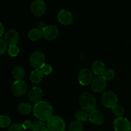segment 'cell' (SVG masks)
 Wrapping results in <instances>:
<instances>
[{
    "mask_svg": "<svg viewBox=\"0 0 131 131\" xmlns=\"http://www.w3.org/2000/svg\"><path fill=\"white\" fill-rule=\"evenodd\" d=\"M19 111L23 115H28L31 111V106L27 102H22L19 105Z\"/></svg>",
    "mask_w": 131,
    "mask_h": 131,
    "instance_id": "44dd1931",
    "label": "cell"
},
{
    "mask_svg": "<svg viewBox=\"0 0 131 131\" xmlns=\"http://www.w3.org/2000/svg\"><path fill=\"white\" fill-rule=\"evenodd\" d=\"M83 125L79 122L73 121L69 125V131H83Z\"/></svg>",
    "mask_w": 131,
    "mask_h": 131,
    "instance_id": "7402d4cb",
    "label": "cell"
},
{
    "mask_svg": "<svg viewBox=\"0 0 131 131\" xmlns=\"http://www.w3.org/2000/svg\"><path fill=\"white\" fill-rule=\"evenodd\" d=\"M102 104L107 108H113L116 106L118 102V97L114 92L108 91L102 94L101 97Z\"/></svg>",
    "mask_w": 131,
    "mask_h": 131,
    "instance_id": "5b68a950",
    "label": "cell"
},
{
    "mask_svg": "<svg viewBox=\"0 0 131 131\" xmlns=\"http://www.w3.org/2000/svg\"><path fill=\"white\" fill-rule=\"evenodd\" d=\"M42 36L47 40H52L57 38L59 35V29L54 25H49L43 27L42 29Z\"/></svg>",
    "mask_w": 131,
    "mask_h": 131,
    "instance_id": "52a82bcc",
    "label": "cell"
},
{
    "mask_svg": "<svg viewBox=\"0 0 131 131\" xmlns=\"http://www.w3.org/2000/svg\"><path fill=\"white\" fill-rule=\"evenodd\" d=\"M79 102L82 110L85 112H92L96 107V99L89 92H83L79 97Z\"/></svg>",
    "mask_w": 131,
    "mask_h": 131,
    "instance_id": "7a4b0ae2",
    "label": "cell"
},
{
    "mask_svg": "<svg viewBox=\"0 0 131 131\" xmlns=\"http://www.w3.org/2000/svg\"><path fill=\"white\" fill-rule=\"evenodd\" d=\"M4 32V26L2 23H0V37L2 35V34Z\"/></svg>",
    "mask_w": 131,
    "mask_h": 131,
    "instance_id": "1f68e13d",
    "label": "cell"
},
{
    "mask_svg": "<svg viewBox=\"0 0 131 131\" xmlns=\"http://www.w3.org/2000/svg\"><path fill=\"white\" fill-rule=\"evenodd\" d=\"M28 36L31 40H38L42 36V29H40L38 28H33V29H31L28 32Z\"/></svg>",
    "mask_w": 131,
    "mask_h": 131,
    "instance_id": "ac0fdd59",
    "label": "cell"
},
{
    "mask_svg": "<svg viewBox=\"0 0 131 131\" xmlns=\"http://www.w3.org/2000/svg\"><path fill=\"white\" fill-rule=\"evenodd\" d=\"M75 117H76L77 121L79 122H86L88 119V115L86 112H85L83 110H80L78 111L75 114Z\"/></svg>",
    "mask_w": 131,
    "mask_h": 131,
    "instance_id": "603a6c76",
    "label": "cell"
},
{
    "mask_svg": "<svg viewBox=\"0 0 131 131\" xmlns=\"http://www.w3.org/2000/svg\"><path fill=\"white\" fill-rule=\"evenodd\" d=\"M47 122L49 131H65V124L64 120L60 116L52 115Z\"/></svg>",
    "mask_w": 131,
    "mask_h": 131,
    "instance_id": "3957f363",
    "label": "cell"
},
{
    "mask_svg": "<svg viewBox=\"0 0 131 131\" xmlns=\"http://www.w3.org/2000/svg\"><path fill=\"white\" fill-rule=\"evenodd\" d=\"M19 52V47L17 46V45L11 46L9 47L8 54H10V56H12V57H15V56H17Z\"/></svg>",
    "mask_w": 131,
    "mask_h": 131,
    "instance_id": "4316f807",
    "label": "cell"
},
{
    "mask_svg": "<svg viewBox=\"0 0 131 131\" xmlns=\"http://www.w3.org/2000/svg\"><path fill=\"white\" fill-rule=\"evenodd\" d=\"M46 56L40 51H35L29 57V63L33 68L35 69H41L45 65Z\"/></svg>",
    "mask_w": 131,
    "mask_h": 131,
    "instance_id": "277c9868",
    "label": "cell"
},
{
    "mask_svg": "<svg viewBox=\"0 0 131 131\" xmlns=\"http://www.w3.org/2000/svg\"><path fill=\"white\" fill-rule=\"evenodd\" d=\"M5 42L10 46L17 45L19 40V35L15 29H8L5 35Z\"/></svg>",
    "mask_w": 131,
    "mask_h": 131,
    "instance_id": "7c38bea8",
    "label": "cell"
},
{
    "mask_svg": "<svg viewBox=\"0 0 131 131\" xmlns=\"http://www.w3.org/2000/svg\"><path fill=\"white\" fill-rule=\"evenodd\" d=\"M6 50V43L3 38H0V54H2Z\"/></svg>",
    "mask_w": 131,
    "mask_h": 131,
    "instance_id": "f546056e",
    "label": "cell"
},
{
    "mask_svg": "<svg viewBox=\"0 0 131 131\" xmlns=\"http://www.w3.org/2000/svg\"><path fill=\"white\" fill-rule=\"evenodd\" d=\"M43 97V92L38 87H33L29 92V99L30 101L37 103L42 100Z\"/></svg>",
    "mask_w": 131,
    "mask_h": 131,
    "instance_id": "9a60e30c",
    "label": "cell"
},
{
    "mask_svg": "<svg viewBox=\"0 0 131 131\" xmlns=\"http://www.w3.org/2000/svg\"><path fill=\"white\" fill-rule=\"evenodd\" d=\"M11 123V119L6 115L0 116V127L2 128L7 127Z\"/></svg>",
    "mask_w": 131,
    "mask_h": 131,
    "instance_id": "cb8c5ba5",
    "label": "cell"
},
{
    "mask_svg": "<svg viewBox=\"0 0 131 131\" xmlns=\"http://www.w3.org/2000/svg\"><path fill=\"white\" fill-rule=\"evenodd\" d=\"M46 127L44 123L41 120H37L32 123L31 131H45Z\"/></svg>",
    "mask_w": 131,
    "mask_h": 131,
    "instance_id": "d6986e66",
    "label": "cell"
},
{
    "mask_svg": "<svg viewBox=\"0 0 131 131\" xmlns=\"http://www.w3.org/2000/svg\"><path fill=\"white\" fill-rule=\"evenodd\" d=\"M45 131H49V130H45Z\"/></svg>",
    "mask_w": 131,
    "mask_h": 131,
    "instance_id": "d6a6232c",
    "label": "cell"
},
{
    "mask_svg": "<svg viewBox=\"0 0 131 131\" xmlns=\"http://www.w3.org/2000/svg\"><path fill=\"white\" fill-rule=\"evenodd\" d=\"M12 74L16 81L22 80L24 76V70L20 67H16L13 70Z\"/></svg>",
    "mask_w": 131,
    "mask_h": 131,
    "instance_id": "ffe728a7",
    "label": "cell"
},
{
    "mask_svg": "<svg viewBox=\"0 0 131 131\" xmlns=\"http://www.w3.org/2000/svg\"><path fill=\"white\" fill-rule=\"evenodd\" d=\"M98 131H103V130H98Z\"/></svg>",
    "mask_w": 131,
    "mask_h": 131,
    "instance_id": "836d02e7",
    "label": "cell"
},
{
    "mask_svg": "<svg viewBox=\"0 0 131 131\" xmlns=\"http://www.w3.org/2000/svg\"><path fill=\"white\" fill-rule=\"evenodd\" d=\"M40 70L44 75H49V74H50L52 72V69L51 65H50L49 64L45 63V65L42 67Z\"/></svg>",
    "mask_w": 131,
    "mask_h": 131,
    "instance_id": "f1b7e54d",
    "label": "cell"
},
{
    "mask_svg": "<svg viewBox=\"0 0 131 131\" xmlns=\"http://www.w3.org/2000/svg\"><path fill=\"white\" fill-rule=\"evenodd\" d=\"M31 125H32V123L30 121H29V120H26V121H24V123L23 124V127H24L25 129H29V128L31 129Z\"/></svg>",
    "mask_w": 131,
    "mask_h": 131,
    "instance_id": "4dcf8cb0",
    "label": "cell"
},
{
    "mask_svg": "<svg viewBox=\"0 0 131 131\" xmlns=\"http://www.w3.org/2000/svg\"><path fill=\"white\" fill-rule=\"evenodd\" d=\"M107 81L103 75H99L92 80L91 88L95 93L103 92L107 86Z\"/></svg>",
    "mask_w": 131,
    "mask_h": 131,
    "instance_id": "8992f818",
    "label": "cell"
},
{
    "mask_svg": "<svg viewBox=\"0 0 131 131\" xmlns=\"http://www.w3.org/2000/svg\"><path fill=\"white\" fill-rule=\"evenodd\" d=\"M115 76V72L113 69H107L104 72L103 74V77L106 79V80L110 81L113 79Z\"/></svg>",
    "mask_w": 131,
    "mask_h": 131,
    "instance_id": "484cf974",
    "label": "cell"
},
{
    "mask_svg": "<svg viewBox=\"0 0 131 131\" xmlns=\"http://www.w3.org/2000/svg\"><path fill=\"white\" fill-rule=\"evenodd\" d=\"M31 10L34 15L41 16L46 12V5L42 0H35L32 2Z\"/></svg>",
    "mask_w": 131,
    "mask_h": 131,
    "instance_id": "8fae6325",
    "label": "cell"
},
{
    "mask_svg": "<svg viewBox=\"0 0 131 131\" xmlns=\"http://www.w3.org/2000/svg\"><path fill=\"white\" fill-rule=\"evenodd\" d=\"M53 113V107L47 101H41L35 104L33 114L36 118L41 121H47Z\"/></svg>",
    "mask_w": 131,
    "mask_h": 131,
    "instance_id": "6da1fadb",
    "label": "cell"
},
{
    "mask_svg": "<svg viewBox=\"0 0 131 131\" xmlns=\"http://www.w3.org/2000/svg\"><path fill=\"white\" fill-rule=\"evenodd\" d=\"M114 128L116 131H130V123L125 118L118 117L114 121Z\"/></svg>",
    "mask_w": 131,
    "mask_h": 131,
    "instance_id": "9c48e42d",
    "label": "cell"
},
{
    "mask_svg": "<svg viewBox=\"0 0 131 131\" xmlns=\"http://www.w3.org/2000/svg\"><path fill=\"white\" fill-rule=\"evenodd\" d=\"M92 79H93V74L90 69L84 68L80 70L78 79L81 84L83 86L88 85L92 82Z\"/></svg>",
    "mask_w": 131,
    "mask_h": 131,
    "instance_id": "30bf717a",
    "label": "cell"
},
{
    "mask_svg": "<svg viewBox=\"0 0 131 131\" xmlns=\"http://www.w3.org/2000/svg\"><path fill=\"white\" fill-rule=\"evenodd\" d=\"M28 90V86L24 81H15L12 86V92L17 97L24 95Z\"/></svg>",
    "mask_w": 131,
    "mask_h": 131,
    "instance_id": "ba28073f",
    "label": "cell"
},
{
    "mask_svg": "<svg viewBox=\"0 0 131 131\" xmlns=\"http://www.w3.org/2000/svg\"><path fill=\"white\" fill-rule=\"evenodd\" d=\"M90 121L95 125H101L104 121V116L101 111L98 110H93L88 115Z\"/></svg>",
    "mask_w": 131,
    "mask_h": 131,
    "instance_id": "5bb4252c",
    "label": "cell"
},
{
    "mask_svg": "<svg viewBox=\"0 0 131 131\" xmlns=\"http://www.w3.org/2000/svg\"><path fill=\"white\" fill-rule=\"evenodd\" d=\"M43 74L40 69H35L31 72L29 79L33 83H39L43 79Z\"/></svg>",
    "mask_w": 131,
    "mask_h": 131,
    "instance_id": "e0dca14e",
    "label": "cell"
},
{
    "mask_svg": "<svg viewBox=\"0 0 131 131\" xmlns=\"http://www.w3.org/2000/svg\"><path fill=\"white\" fill-rule=\"evenodd\" d=\"M58 20L63 25H69L72 23L73 17L70 12L67 10H61L58 14Z\"/></svg>",
    "mask_w": 131,
    "mask_h": 131,
    "instance_id": "4fadbf2b",
    "label": "cell"
},
{
    "mask_svg": "<svg viewBox=\"0 0 131 131\" xmlns=\"http://www.w3.org/2000/svg\"><path fill=\"white\" fill-rule=\"evenodd\" d=\"M26 129L23 127V124H18V123H15V124H12L11 126L9 128L8 131H25Z\"/></svg>",
    "mask_w": 131,
    "mask_h": 131,
    "instance_id": "83f0119b",
    "label": "cell"
},
{
    "mask_svg": "<svg viewBox=\"0 0 131 131\" xmlns=\"http://www.w3.org/2000/svg\"><path fill=\"white\" fill-rule=\"evenodd\" d=\"M92 71L97 75H102V74H104V72L106 71L105 64L100 60L93 61L92 65Z\"/></svg>",
    "mask_w": 131,
    "mask_h": 131,
    "instance_id": "2e32d148",
    "label": "cell"
},
{
    "mask_svg": "<svg viewBox=\"0 0 131 131\" xmlns=\"http://www.w3.org/2000/svg\"><path fill=\"white\" fill-rule=\"evenodd\" d=\"M112 111L114 115L118 117H122L125 113V110L124 107L121 106H118V105H116L115 107H113Z\"/></svg>",
    "mask_w": 131,
    "mask_h": 131,
    "instance_id": "d4e9b609",
    "label": "cell"
}]
</instances>
